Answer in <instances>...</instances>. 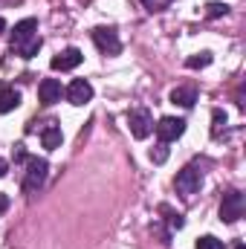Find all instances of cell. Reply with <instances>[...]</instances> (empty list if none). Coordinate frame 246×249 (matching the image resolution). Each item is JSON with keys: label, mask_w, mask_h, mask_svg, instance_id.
I'll return each instance as SVG.
<instances>
[{"label": "cell", "mask_w": 246, "mask_h": 249, "mask_svg": "<svg viewBox=\"0 0 246 249\" xmlns=\"http://www.w3.org/2000/svg\"><path fill=\"white\" fill-rule=\"evenodd\" d=\"M47 171H50V162L47 160H26V177H23V191H38L47 180Z\"/></svg>", "instance_id": "cell-1"}, {"label": "cell", "mask_w": 246, "mask_h": 249, "mask_svg": "<svg viewBox=\"0 0 246 249\" xmlns=\"http://www.w3.org/2000/svg\"><path fill=\"white\" fill-rule=\"evenodd\" d=\"M203 186V171L197 168V165H185L183 171L177 174V180H174V188L183 194V197H191V194H197Z\"/></svg>", "instance_id": "cell-2"}, {"label": "cell", "mask_w": 246, "mask_h": 249, "mask_svg": "<svg viewBox=\"0 0 246 249\" xmlns=\"http://www.w3.org/2000/svg\"><path fill=\"white\" fill-rule=\"evenodd\" d=\"M93 41H96V47L105 55H119L122 53V41H119V35H116L113 26H96L93 29Z\"/></svg>", "instance_id": "cell-3"}, {"label": "cell", "mask_w": 246, "mask_h": 249, "mask_svg": "<svg viewBox=\"0 0 246 249\" xmlns=\"http://www.w3.org/2000/svg\"><path fill=\"white\" fill-rule=\"evenodd\" d=\"M244 209H246L244 194L241 191H229V194H223V203H220V220L235 223L238 217H244Z\"/></svg>", "instance_id": "cell-4"}, {"label": "cell", "mask_w": 246, "mask_h": 249, "mask_svg": "<svg viewBox=\"0 0 246 249\" xmlns=\"http://www.w3.org/2000/svg\"><path fill=\"white\" fill-rule=\"evenodd\" d=\"M127 124H130V133H133L136 139H145V136L154 130V119H151V113H148L145 107L130 110V113H127Z\"/></svg>", "instance_id": "cell-5"}, {"label": "cell", "mask_w": 246, "mask_h": 249, "mask_svg": "<svg viewBox=\"0 0 246 249\" xmlns=\"http://www.w3.org/2000/svg\"><path fill=\"white\" fill-rule=\"evenodd\" d=\"M183 133H185V119L165 116V119H159V124H157V136H159V142H174V139H180Z\"/></svg>", "instance_id": "cell-6"}, {"label": "cell", "mask_w": 246, "mask_h": 249, "mask_svg": "<svg viewBox=\"0 0 246 249\" xmlns=\"http://www.w3.org/2000/svg\"><path fill=\"white\" fill-rule=\"evenodd\" d=\"M90 99H93V87H90V81H84V78H75V81L67 87V102H70V105L81 107V105H87Z\"/></svg>", "instance_id": "cell-7"}, {"label": "cell", "mask_w": 246, "mask_h": 249, "mask_svg": "<svg viewBox=\"0 0 246 249\" xmlns=\"http://www.w3.org/2000/svg\"><path fill=\"white\" fill-rule=\"evenodd\" d=\"M81 61H84V53H81L78 47H67L64 53H58V55L53 58V70H61V72H67V70H75Z\"/></svg>", "instance_id": "cell-8"}, {"label": "cell", "mask_w": 246, "mask_h": 249, "mask_svg": "<svg viewBox=\"0 0 246 249\" xmlns=\"http://www.w3.org/2000/svg\"><path fill=\"white\" fill-rule=\"evenodd\" d=\"M61 81L58 78H44L41 84H38V99L44 102V105H55V102H61Z\"/></svg>", "instance_id": "cell-9"}, {"label": "cell", "mask_w": 246, "mask_h": 249, "mask_svg": "<svg viewBox=\"0 0 246 249\" xmlns=\"http://www.w3.org/2000/svg\"><path fill=\"white\" fill-rule=\"evenodd\" d=\"M35 29H38V20H35V18H26V20L15 23V29H12V47H18V44L35 38Z\"/></svg>", "instance_id": "cell-10"}, {"label": "cell", "mask_w": 246, "mask_h": 249, "mask_svg": "<svg viewBox=\"0 0 246 249\" xmlns=\"http://www.w3.org/2000/svg\"><path fill=\"white\" fill-rule=\"evenodd\" d=\"M61 139H64L61 124H58V122L44 124V130H41V142H44V148H47V151H55V148H61Z\"/></svg>", "instance_id": "cell-11"}, {"label": "cell", "mask_w": 246, "mask_h": 249, "mask_svg": "<svg viewBox=\"0 0 246 249\" xmlns=\"http://www.w3.org/2000/svg\"><path fill=\"white\" fill-rule=\"evenodd\" d=\"M20 105V90H15L12 84H0V113H9Z\"/></svg>", "instance_id": "cell-12"}, {"label": "cell", "mask_w": 246, "mask_h": 249, "mask_svg": "<svg viewBox=\"0 0 246 249\" xmlns=\"http://www.w3.org/2000/svg\"><path fill=\"white\" fill-rule=\"evenodd\" d=\"M171 102L180 107H194L197 93H194V87H177V90H171Z\"/></svg>", "instance_id": "cell-13"}, {"label": "cell", "mask_w": 246, "mask_h": 249, "mask_svg": "<svg viewBox=\"0 0 246 249\" xmlns=\"http://www.w3.org/2000/svg\"><path fill=\"white\" fill-rule=\"evenodd\" d=\"M20 58H32V55H38V50H41V38L35 35V38H29V41H23V44H18V47H12Z\"/></svg>", "instance_id": "cell-14"}, {"label": "cell", "mask_w": 246, "mask_h": 249, "mask_svg": "<svg viewBox=\"0 0 246 249\" xmlns=\"http://www.w3.org/2000/svg\"><path fill=\"white\" fill-rule=\"evenodd\" d=\"M211 64V53H197V55H191L185 67H191V70H200V67H209Z\"/></svg>", "instance_id": "cell-15"}, {"label": "cell", "mask_w": 246, "mask_h": 249, "mask_svg": "<svg viewBox=\"0 0 246 249\" xmlns=\"http://www.w3.org/2000/svg\"><path fill=\"white\" fill-rule=\"evenodd\" d=\"M151 160H154L157 165H162V162L168 160V142H159V145L151 151Z\"/></svg>", "instance_id": "cell-16"}, {"label": "cell", "mask_w": 246, "mask_h": 249, "mask_svg": "<svg viewBox=\"0 0 246 249\" xmlns=\"http://www.w3.org/2000/svg\"><path fill=\"white\" fill-rule=\"evenodd\" d=\"M197 249H226V247H223V241H217L214 235H206V238L197 241Z\"/></svg>", "instance_id": "cell-17"}, {"label": "cell", "mask_w": 246, "mask_h": 249, "mask_svg": "<svg viewBox=\"0 0 246 249\" xmlns=\"http://www.w3.org/2000/svg\"><path fill=\"white\" fill-rule=\"evenodd\" d=\"M211 119H214V127H211V136L217 139V136H220V127L226 124V113H223V110H214V116H211Z\"/></svg>", "instance_id": "cell-18"}, {"label": "cell", "mask_w": 246, "mask_h": 249, "mask_svg": "<svg viewBox=\"0 0 246 249\" xmlns=\"http://www.w3.org/2000/svg\"><path fill=\"white\" fill-rule=\"evenodd\" d=\"M206 9H209V18H220V15H226V12H229V6H226V3H209Z\"/></svg>", "instance_id": "cell-19"}, {"label": "cell", "mask_w": 246, "mask_h": 249, "mask_svg": "<svg viewBox=\"0 0 246 249\" xmlns=\"http://www.w3.org/2000/svg\"><path fill=\"white\" fill-rule=\"evenodd\" d=\"M15 160L20 162V160H26V151H23V145H15Z\"/></svg>", "instance_id": "cell-20"}, {"label": "cell", "mask_w": 246, "mask_h": 249, "mask_svg": "<svg viewBox=\"0 0 246 249\" xmlns=\"http://www.w3.org/2000/svg\"><path fill=\"white\" fill-rule=\"evenodd\" d=\"M6 209H9V197H6V194H3V191H0V214H3V212H6Z\"/></svg>", "instance_id": "cell-21"}, {"label": "cell", "mask_w": 246, "mask_h": 249, "mask_svg": "<svg viewBox=\"0 0 246 249\" xmlns=\"http://www.w3.org/2000/svg\"><path fill=\"white\" fill-rule=\"evenodd\" d=\"M6 171H9V165H6V160L0 157V177H6Z\"/></svg>", "instance_id": "cell-22"}, {"label": "cell", "mask_w": 246, "mask_h": 249, "mask_svg": "<svg viewBox=\"0 0 246 249\" xmlns=\"http://www.w3.org/2000/svg\"><path fill=\"white\" fill-rule=\"evenodd\" d=\"M0 32H6V20L3 18H0Z\"/></svg>", "instance_id": "cell-23"}, {"label": "cell", "mask_w": 246, "mask_h": 249, "mask_svg": "<svg viewBox=\"0 0 246 249\" xmlns=\"http://www.w3.org/2000/svg\"><path fill=\"white\" fill-rule=\"evenodd\" d=\"M235 249H246V247H244V244H238V247H235Z\"/></svg>", "instance_id": "cell-24"}]
</instances>
